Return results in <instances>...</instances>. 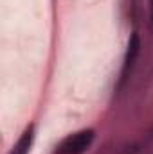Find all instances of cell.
I'll return each instance as SVG.
<instances>
[{
  "instance_id": "cell-2",
  "label": "cell",
  "mask_w": 153,
  "mask_h": 154,
  "mask_svg": "<svg viewBox=\"0 0 153 154\" xmlns=\"http://www.w3.org/2000/svg\"><path fill=\"white\" fill-rule=\"evenodd\" d=\"M139 50H141V39H139V34L133 32L130 36V41H128V50H126V56H124V63H122V72H121V79L124 81L128 72L132 70L137 56H139Z\"/></svg>"
},
{
  "instance_id": "cell-3",
  "label": "cell",
  "mask_w": 153,
  "mask_h": 154,
  "mask_svg": "<svg viewBox=\"0 0 153 154\" xmlns=\"http://www.w3.org/2000/svg\"><path fill=\"white\" fill-rule=\"evenodd\" d=\"M33 142H34V125H29L22 133L18 142L13 145V149L9 151V154H29L31 147H33Z\"/></svg>"
},
{
  "instance_id": "cell-4",
  "label": "cell",
  "mask_w": 153,
  "mask_h": 154,
  "mask_svg": "<svg viewBox=\"0 0 153 154\" xmlns=\"http://www.w3.org/2000/svg\"><path fill=\"white\" fill-rule=\"evenodd\" d=\"M150 13H151V22H153V0H150Z\"/></svg>"
},
{
  "instance_id": "cell-1",
  "label": "cell",
  "mask_w": 153,
  "mask_h": 154,
  "mask_svg": "<svg viewBox=\"0 0 153 154\" xmlns=\"http://www.w3.org/2000/svg\"><path fill=\"white\" fill-rule=\"evenodd\" d=\"M94 129H81L74 134L67 136L60 145H58V151L56 154H83L88 151V147L92 145L94 142Z\"/></svg>"
}]
</instances>
